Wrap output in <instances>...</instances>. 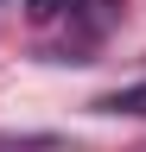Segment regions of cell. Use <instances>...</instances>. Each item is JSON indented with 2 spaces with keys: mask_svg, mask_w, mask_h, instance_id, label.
I'll return each mask as SVG.
<instances>
[{
  "mask_svg": "<svg viewBox=\"0 0 146 152\" xmlns=\"http://www.w3.org/2000/svg\"><path fill=\"white\" fill-rule=\"evenodd\" d=\"M95 108H102V114H146V83H140V89H114V95H102Z\"/></svg>",
  "mask_w": 146,
  "mask_h": 152,
  "instance_id": "1",
  "label": "cell"
},
{
  "mask_svg": "<svg viewBox=\"0 0 146 152\" xmlns=\"http://www.w3.org/2000/svg\"><path fill=\"white\" fill-rule=\"evenodd\" d=\"M0 7H7V0H0Z\"/></svg>",
  "mask_w": 146,
  "mask_h": 152,
  "instance_id": "2",
  "label": "cell"
}]
</instances>
